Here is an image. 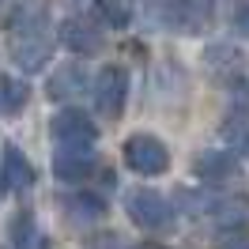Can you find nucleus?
Masks as SVG:
<instances>
[{"instance_id":"20e7f679","label":"nucleus","mask_w":249,"mask_h":249,"mask_svg":"<svg viewBox=\"0 0 249 249\" xmlns=\"http://www.w3.org/2000/svg\"><path fill=\"white\" fill-rule=\"evenodd\" d=\"M49 132L61 151H91V143L98 140V128L83 109H61L49 124Z\"/></svg>"},{"instance_id":"9b49d317","label":"nucleus","mask_w":249,"mask_h":249,"mask_svg":"<svg viewBox=\"0 0 249 249\" xmlns=\"http://www.w3.org/2000/svg\"><path fill=\"white\" fill-rule=\"evenodd\" d=\"M223 140L231 143V151L238 155H249V109L238 106L223 117Z\"/></svg>"},{"instance_id":"f3484780","label":"nucleus","mask_w":249,"mask_h":249,"mask_svg":"<svg viewBox=\"0 0 249 249\" xmlns=\"http://www.w3.org/2000/svg\"><path fill=\"white\" fill-rule=\"evenodd\" d=\"M98 16L109 27H124L132 19V0H98Z\"/></svg>"},{"instance_id":"39448f33","label":"nucleus","mask_w":249,"mask_h":249,"mask_svg":"<svg viewBox=\"0 0 249 249\" xmlns=\"http://www.w3.org/2000/svg\"><path fill=\"white\" fill-rule=\"evenodd\" d=\"M124 98H128V72H124L121 64L102 68L98 79H94V106H98V113H102L106 121L121 117L124 113Z\"/></svg>"},{"instance_id":"7ed1b4c3","label":"nucleus","mask_w":249,"mask_h":249,"mask_svg":"<svg viewBox=\"0 0 249 249\" xmlns=\"http://www.w3.org/2000/svg\"><path fill=\"white\" fill-rule=\"evenodd\" d=\"M124 208H128V219L140 223L143 231H170L174 227L170 200H166L162 193H155V189H132L128 200H124Z\"/></svg>"},{"instance_id":"ddd939ff","label":"nucleus","mask_w":249,"mask_h":249,"mask_svg":"<svg viewBox=\"0 0 249 249\" xmlns=\"http://www.w3.org/2000/svg\"><path fill=\"white\" fill-rule=\"evenodd\" d=\"M83 91V68L76 64H64L49 76V98H76Z\"/></svg>"},{"instance_id":"9d476101","label":"nucleus","mask_w":249,"mask_h":249,"mask_svg":"<svg viewBox=\"0 0 249 249\" xmlns=\"http://www.w3.org/2000/svg\"><path fill=\"white\" fill-rule=\"evenodd\" d=\"M64 215L72 223H98L106 215V204L94 193H72V196H64Z\"/></svg>"},{"instance_id":"4468645a","label":"nucleus","mask_w":249,"mask_h":249,"mask_svg":"<svg viewBox=\"0 0 249 249\" xmlns=\"http://www.w3.org/2000/svg\"><path fill=\"white\" fill-rule=\"evenodd\" d=\"M215 219L231 231H246L249 227V196H227L215 208Z\"/></svg>"},{"instance_id":"dca6fc26","label":"nucleus","mask_w":249,"mask_h":249,"mask_svg":"<svg viewBox=\"0 0 249 249\" xmlns=\"http://www.w3.org/2000/svg\"><path fill=\"white\" fill-rule=\"evenodd\" d=\"M204 61H208V68H212L215 76H238V72H242V53L231 49V46H212L204 53Z\"/></svg>"},{"instance_id":"6ab92c4d","label":"nucleus","mask_w":249,"mask_h":249,"mask_svg":"<svg viewBox=\"0 0 249 249\" xmlns=\"http://www.w3.org/2000/svg\"><path fill=\"white\" fill-rule=\"evenodd\" d=\"M215 249H249V231H231V234H223Z\"/></svg>"},{"instance_id":"423d86ee","label":"nucleus","mask_w":249,"mask_h":249,"mask_svg":"<svg viewBox=\"0 0 249 249\" xmlns=\"http://www.w3.org/2000/svg\"><path fill=\"white\" fill-rule=\"evenodd\" d=\"M61 42L72 49V53H83V57H91V53H98V49L106 46L102 31L94 27L91 19H83V16H72V19L61 23Z\"/></svg>"},{"instance_id":"aec40b11","label":"nucleus","mask_w":249,"mask_h":249,"mask_svg":"<svg viewBox=\"0 0 249 249\" xmlns=\"http://www.w3.org/2000/svg\"><path fill=\"white\" fill-rule=\"evenodd\" d=\"M242 27H246V34H249V8L242 12Z\"/></svg>"},{"instance_id":"1a4fd4ad","label":"nucleus","mask_w":249,"mask_h":249,"mask_svg":"<svg viewBox=\"0 0 249 249\" xmlns=\"http://www.w3.org/2000/svg\"><path fill=\"white\" fill-rule=\"evenodd\" d=\"M91 170H94L91 151H57V159H53V174L64 181H83Z\"/></svg>"},{"instance_id":"0eeeda50","label":"nucleus","mask_w":249,"mask_h":249,"mask_svg":"<svg viewBox=\"0 0 249 249\" xmlns=\"http://www.w3.org/2000/svg\"><path fill=\"white\" fill-rule=\"evenodd\" d=\"M170 19L178 23V31L185 34H204L215 19V0H174Z\"/></svg>"},{"instance_id":"f8f14e48","label":"nucleus","mask_w":249,"mask_h":249,"mask_svg":"<svg viewBox=\"0 0 249 249\" xmlns=\"http://www.w3.org/2000/svg\"><path fill=\"white\" fill-rule=\"evenodd\" d=\"M193 170L200 174V178H208V181H223V178H231L238 170V159L223 155V151H204V155H196Z\"/></svg>"},{"instance_id":"a211bd4d","label":"nucleus","mask_w":249,"mask_h":249,"mask_svg":"<svg viewBox=\"0 0 249 249\" xmlns=\"http://www.w3.org/2000/svg\"><path fill=\"white\" fill-rule=\"evenodd\" d=\"M12 242H16V249H31L34 246V219L23 212V215H16V223H12Z\"/></svg>"},{"instance_id":"2eb2a0df","label":"nucleus","mask_w":249,"mask_h":249,"mask_svg":"<svg viewBox=\"0 0 249 249\" xmlns=\"http://www.w3.org/2000/svg\"><path fill=\"white\" fill-rule=\"evenodd\" d=\"M31 98V87L16 76H0V109L4 113H19Z\"/></svg>"},{"instance_id":"412c9836","label":"nucleus","mask_w":249,"mask_h":249,"mask_svg":"<svg viewBox=\"0 0 249 249\" xmlns=\"http://www.w3.org/2000/svg\"><path fill=\"white\" fill-rule=\"evenodd\" d=\"M136 249H162V246H136Z\"/></svg>"},{"instance_id":"f03ea898","label":"nucleus","mask_w":249,"mask_h":249,"mask_svg":"<svg viewBox=\"0 0 249 249\" xmlns=\"http://www.w3.org/2000/svg\"><path fill=\"white\" fill-rule=\"evenodd\" d=\"M124 162H128V170H136L140 178H159L170 166V151H166V143L159 136L136 132V136L124 140Z\"/></svg>"},{"instance_id":"f257e3e1","label":"nucleus","mask_w":249,"mask_h":249,"mask_svg":"<svg viewBox=\"0 0 249 249\" xmlns=\"http://www.w3.org/2000/svg\"><path fill=\"white\" fill-rule=\"evenodd\" d=\"M53 57V31L42 12H27L12 23V61L23 72H42Z\"/></svg>"},{"instance_id":"6e6552de","label":"nucleus","mask_w":249,"mask_h":249,"mask_svg":"<svg viewBox=\"0 0 249 249\" xmlns=\"http://www.w3.org/2000/svg\"><path fill=\"white\" fill-rule=\"evenodd\" d=\"M0 185L8 193H19V189H31L34 185V166L31 159L19 151L16 143L4 147V159H0Z\"/></svg>"}]
</instances>
